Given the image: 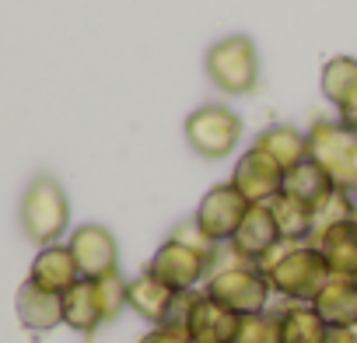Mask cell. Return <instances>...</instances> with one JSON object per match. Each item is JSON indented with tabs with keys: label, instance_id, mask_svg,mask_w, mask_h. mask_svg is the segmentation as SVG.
<instances>
[{
	"label": "cell",
	"instance_id": "obj_1",
	"mask_svg": "<svg viewBox=\"0 0 357 343\" xmlns=\"http://www.w3.org/2000/svg\"><path fill=\"white\" fill-rule=\"evenodd\" d=\"M259 270L266 273V280H270V287H273L277 298L305 301V305H312L315 294L333 277L329 273V263H326V256L319 252L315 242H280L259 263Z\"/></svg>",
	"mask_w": 357,
	"mask_h": 343
},
{
	"label": "cell",
	"instance_id": "obj_2",
	"mask_svg": "<svg viewBox=\"0 0 357 343\" xmlns=\"http://www.w3.org/2000/svg\"><path fill=\"white\" fill-rule=\"evenodd\" d=\"M204 294H211L214 301H221L225 308H231L235 315H256L270 308V280L256 263H245L231 252V263H218L204 284Z\"/></svg>",
	"mask_w": 357,
	"mask_h": 343
},
{
	"label": "cell",
	"instance_id": "obj_3",
	"mask_svg": "<svg viewBox=\"0 0 357 343\" xmlns=\"http://www.w3.org/2000/svg\"><path fill=\"white\" fill-rule=\"evenodd\" d=\"M308 154L326 168L336 190L357 197V126L343 119H315L308 126Z\"/></svg>",
	"mask_w": 357,
	"mask_h": 343
},
{
	"label": "cell",
	"instance_id": "obj_4",
	"mask_svg": "<svg viewBox=\"0 0 357 343\" xmlns=\"http://www.w3.org/2000/svg\"><path fill=\"white\" fill-rule=\"evenodd\" d=\"M207 77L221 95H252L259 84V53L249 36H225L204 56Z\"/></svg>",
	"mask_w": 357,
	"mask_h": 343
},
{
	"label": "cell",
	"instance_id": "obj_5",
	"mask_svg": "<svg viewBox=\"0 0 357 343\" xmlns=\"http://www.w3.org/2000/svg\"><path fill=\"white\" fill-rule=\"evenodd\" d=\"M70 224V200L53 176H36L22 197V228L36 245H53Z\"/></svg>",
	"mask_w": 357,
	"mask_h": 343
},
{
	"label": "cell",
	"instance_id": "obj_6",
	"mask_svg": "<svg viewBox=\"0 0 357 343\" xmlns=\"http://www.w3.org/2000/svg\"><path fill=\"white\" fill-rule=\"evenodd\" d=\"M186 144L200 158L221 161L242 144V116L221 102H207L186 116Z\"/></svg>",
	"mask_w": 357,
	"mask_h": 343
},
{
	"label": "cell",
	"instance_id": "obj_7",
	"mask_svg": "<svg viewBox=\"0 0 357 343\" xmlns=\"http://www.w3.org/2000/svg\"><path fill=\"white\" fill-rule=\"evenodd\" d=\"M214 263H218V256H211V252H200L178 238H165V245H158V252L151 256L147 270L175 291H197L200 284H207Z\"/></svg>",
	"mask_w": 357,
	"mask_h": 343
},
{
	"label": "cell",
	"instance_id": "obj_8",
	"mask_svg": "<svg viewBox=\"0 0 357 343\" xmlns=\"http://www.w3.org/2000/svg\"><path fill=\"white\" fill-rule=\"evenodd\" d=\"M249 207H252V204H249L231 183H218V186H211V190L204 193V200H200L193 221L204 228V235H207L211 242L228 245V242L235 238L242 218L249 214Z\"/></svg>",
	"mask_w": 357,
	"mask_h": 343
},
{
	"label": "cell",
	"instance_id": "obj_9",
	"mask_svg": "<svg viewBox=\"0 0 357 343\" xmlns=\"http://www.w3.org/2000/svg\"><path fill=\"white\" fill-rule=\"evenodd\" d=\"M228 183H231L249 204H270V200L284 190V168H280L266 151H259V147L252 144L249 151L238 154Z\"/></svg>",
	"mask_w": 357,
	"mask_h": 343
},
{
	"label": "cell",
	"instance_id": "obj_10",
	"mask_svg": "<svg viewBox=\"0 0 357 343\" xmlns=\"http://www.w3.org/2000/svg\"><path fill=\"white\" fill-rule=\"evenodd\" d=\"M70 252L77 259V270L81 277H105V273H116L119 270V245H116V235L105 228V224H81L74 235H70Z\"/></svg>",
	"mask_w": 357,
	"mask_h": 343
},
{
	"label": "cell",
	"instance_id": "obj_11",
	"mask_svg": "<svg viewBox=\"0 0 357 343\" xmlns=\"http://www.w3.org/2000/svg\"><path fill=\"white\" fill-rule=\"evenodd\" d=\"M280 242H284V238H280V231H277V221H273L270 204H252L249 214L242 218L235 238L228 242V249H231L238 259L259 266V263H263Z\"/></svg>",
	"mask_w": 357,
	"mask_h": 343
},
{
	"label": "cell",
	"instance_id": "obj_12",
	"mask_svg": "<svg viewBox=\"0 0 357 343\" xmlns=\"http://www.w3.org/2000/svg\"><path fill=\"white\" fill-rule=\"evenodd\" d=\"M238 319L231 308H225L221 301H214L211 294L197 291L193 294V305H190V315H186V336L193 343H231L235 333H238Z\"/></svg>",
	"mask_w": 357,
	"mask_h": 343
},
{
	"label": "cell",
	"instance_id": "obj_13",
	"mask_svg": "<svg viewBox=\"0 0 357 343\" xmlns=\"http://www.w3.org/2000/svg\"><path fill=\"white\" fill-rule=\"evenodd\" d=\"M319 88L336 109V119L357 126V56H333L322 63Z\"/></svg>",
	"mask_w": 357,
	"mask_h": 343
},
{
	"label": "cell",
	"instance_id": "obj_14",
	"mask_svg": "<svg viewBox=\"0 0 357 343\" xmlns=\"http://www.w3.org/2000/svg\"><path fill=\"white\" fill-rule=\"evenodd\" d=\"M15 308H18V319L25 329L32 333H50L63 322V294L56 291H46L32 280H25L18 287V298H15Z\"/></svg>",
	"mask_w": 357,
	"mask_h": 343
},
{
	"label": "cell",
	"instance_id": "obj_15",
	"mask_svg": "<svg viewBox=\"0 0 357 343\" xmlns=\"http://www.w3.org/2000/svg\"><path fill=\"white\" fill-rule=\"evenodd\" d=\"M312 242H315L319 252L326 256L333 277L357 280V221H354V218H350V221H340V224H329V228L319 231Z\"/></svg>",
	"mask_w": 357,
	"mask_h": 343
},
{
	"label": "cell",
	"instance_id": "obj_16",
	"mask_svg": "<svg viewBox=\"0 0 357 343\" xmlns=\"http://www.w3.org/2000/svg\"><path fill=\"white\" fill-rule=\"evenodd\" d=\"M29 280L39 284V287H46V291H56V294L70 291L81 280V270H77V259H74L70 245H56V242L53 245H43L39 256L32 259Z\"/></svg>",
	"mask_w": 357,
	"mask_h": 343
},
{
	"label": "cell",
	"instance_id": "obj_17",
	"mask_svg": "<svg viewBox=\"0 0 357 343\" xmlns=\"http://www.w3.org/2000/svg\"><path fill=\"white\" fill-rule=\"evenodd\" d=\"M63 322L81 333V336H91L102 322H105V308H102V298H98V284L91 277H81L70 291H63Z\"/></svg>",
	"mask_w": 357,
	"mask_h": 343
},
{
	"label": "cell",
	"instance_id": "obj_18",
	"mask_svg": "<svg viewBox=\"0 0 357 343\" xmlns=\"http://www.w3.org/2000/svg\"><path fill=\"white\" fill-rule=\"evenodd\" d=\"M333 190H336V186H333V179L326 176V168L308 154L305 161H298L294 168L284 172V190H280V193H287V197H294V200H301V204H308V207L315 211Z\"/></svg>",
	"mask_w": 357,
	"mask_h": 343
},
{
	"label": "cell",
	"instance_id": "obj_19",
	"mask_svg": "<svg viewBox=\"0 0 357 343\" xmlns=\"http://www.w3.org/2000/svg\"><path fill=\"white\" fill-rule=\"evenodd\" d=\"M256 147L266 151L287 172V168H294L298 161L308 158V133L298 130V126H291V123H273V126H266L256 137Z\"/></svg>",
	"mask_w": 357,
	"mask_h": 343
},
{
	"label": "cell",
	"instance_id": "obj_20",
	"mask_svg": "<svg viewBox=\"0 0 357 343\" xmlns=\"http://www.w3.org/2000/svg\"><path fill=\"white\" fill-rule=\"evenodd\" d=\"M312 305H315V312L329 326H350V322H357V280L329 277L326 287L315 294Z\"/></svg>",
	"mask_w": 357,
	"mask_h": 343
},
{
	"label": "cell",
	"instance_id": "obj_21",
	"mask_svg": "<svg viewBox=\"0 0 357 343\" xmlns=\"http://www.w3.org/2000/svg\"><path fill=\"white\" fill-rule=\"evenodd\" d=\"M280 340L284 343H326L329 322L315 312V305L291 301L280 308Z\"/></svg>",
	"mask_w": 357,
	"mask_h": 343
},
{
	"label": "cell",
	"instance_id": "obj_22",
	"mask_svg": "<svg viewBox=\"0 0 357 343\" xmlns=\"http://www.w3.org/2000/svg\"><path fill=\"white\" fill-rule=\"evenodd\" d=\"M270 211H273V221H277V231L284 242H312L315 238V211L287 193H277L270 200Z\"/></svg>",
	"mask_w": 357,
	"mask_h": 343
},
{
	"label": "cell",
	"instance_id": "obj_23",
	"mask_svg": "<svg viewBox=\"0 0 357 343\" xmlns=\"http://www.w3.org/2000/svg\"><path fill=\"white\" fill-rule=\"evenodd\" d=\"M231 343H284L280 340V312L266 308L256 315H242Z\"/></svg>",
	"mask_w": 357,
	"mask_h": 343
},
{
	"label": "cell",
	"instance_id": "obj_24",
	"mask_svg": "<svg viewBox=\"0 0 357 343\" xmlns=\"http://www.w3.org/2000/svg\"><path fill=\"white\" fill-rule=\"evenodd\" d=\"M354 207H357V197H350V193H343V190H333V193L315 207V235L326 231L329 224L350 221V218H354Z\"/></svg>",
	"mask_w": 357,
	"mask_h": 343
},
{
	"label": "cell",
	"instance_id": "obj_25",
	"mask_svg": "<svg viewBox=\"0 0 357 343\" xmlns=\"http://www.w3.org/2000/svg\"><path fill=\"white\" fill-rule=\"evenodd\" d=\"M98 284V298H102V308H105V322H112L126 305V291H130V280L116 270V273H105V277H95Z\"/></svg>",
	"mask_w": 357,
	"mask_h": 343
},
{
	"label": "cell",
	"instance_id": "obj_26",
	"mask_svg": "<svg viewBox=\"0 0 357 343\" xmlns=\"http://www.w3.org/2000/svg\"><path fill=\"white\" fill-rule=\"evenodd\" d=\"M168 238H178V242H186V245H193V249H200V252H211V256H218V252H221V245H218V242H211V238L204 235V228H200L193 218H190V221H183V224H175Z\"/></svg>",
	"mask_w": 357,
	"mask_h": 343
},
{
	"label": "cell",
	"instance_id": "obj_27",
	"mask_svg": "<svg viewBox=\"0 0 357 343\" xmlns=\"http://www.w3.org/2000/svg\"><path fill=\"white\" fill-rule=\"evenodd\" d=\"M140 343H193V340L186 336V329H178V326H151Z\"/></svg>",
	"mask_w": 357,
	"mask_h": 343
},
{
	"label": "cell",
	"instance_id": "obj_28",
	"mask_svg": "<svg viewBox=\"0 0 357 343\" xmlns=\"http://www.w3.org/2000/svg\"><path fill=\"white\" fill-rule=\"evenodd\" d=\"M326 343H357V322H350V326H329V340Z\"/></svg>",
	"mask_w": 357,
	"mask_h": 343
},
{
	"label": "cell",
	"instance_id": "obj_29",
	"mask_svg": "<svg viewBox=\"0 0 357 343\" xmlns=\"http://www.w3.org/2000/svg\"><path fill=\"white\" fill-rule=\"evenodd\" d=\"M354 221H357V207H354Z\"/></svg>",
	"mask_w": 357,
	"mask_h": 343
}]
</instances>
